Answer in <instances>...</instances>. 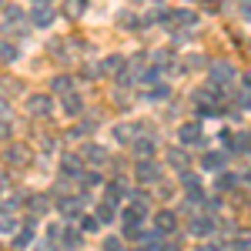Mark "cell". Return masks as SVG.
Returning <instances> with one entry per match:
<instances>
[{
  "label": "cell",
  "instance_id": "6da1fadb",
  "mask_svg": "<svg viewBox=\"0 0 251 251\" xmlns=\"http://www.w3.org/2000/svg\"><path fill=\"white\" fill-rule=\"evenodd\" d=\"M134 177L141 184H157V181H161V164L151 161V157H141L134 164Z\"/></svg>",
  "mask_w": 251,
  "mask_h": 251
},
{
  "label": "cell",
  "instance_id": "7a4b0ae2",
  "mask_svg": "<svg viewBox=\"0 0 251 251\" xmlns=\"http://www.w3.org/2000/svg\"><path fill=\"white\" fill-rule=\"evenodd\" d=\"M50 111H54V94H30L27 97V114L47 117Z\"/></svg>",
  "mask_w": 251,
  "mask_h": 251
},
{
  "label": "cell",
  "instance_id": "3957f363",
  "mask_svg": "<svg viewBox=\"0 0 251 251\" xmlns=\"http://www.w3.org/2000/svg\"><path fill=\"white\" fill-rule=\"evenodd\" d=\"M84 204H87V194H64V198H57V211L67 214V218L84 211Z\"/></svg>",
  "mask_w": 251,
  "mask_h": 251
},
{
  "label": "cell",
  "instance_id": "277c9868",
  "mask_svg": "<svg viewBox=\"0 0 251 251\" xmlns=\"http://www.w3.org/2000/svg\"><path fill=\"white\" fill-rule=\"evenodd\" d=\"M3 161H7L10 168H24V164H30V148H27V144H10V148L3 151Z\"/></svg>",
  "mask_w": 251,
  "mask_h": 251
},
{
  "label": "cell",
  "instance_id": "5b68a950",
  "mask_svg": "<svg viewBox=\"0 0 251 251\" xmlns=\"http://www.w3.org/2000/svg\"><path fill=\"white\" fill-rule=\"evenodd\" d=\"M234 80V67L228 60H214L211 64V84L214 87H225V84H231Z\"/></svg>",
  "mask_w": 251,
  "mask_h": 251
},
{
  "label": "cell",
  "instance_id": "8992f818",
  "mask_svg": "<svg viewBox=\"0 0 251 251\" xmlns=\"http://www.w3.org/2000/svg\"><path fill=\"white\" fill-rule=\"evenodd\" d=\"M177 141H181V148H194V144H201V141H204V134H201V124H181Z\"/></svg>",
  "mask_w": 251,
  "mask_h": 251
},
{
  "label": "cell",
  "instance_id": "52a82bcc",
  "mask_svg": "<svg viewBox=\"0 0 251 251\" xmlns=\"http://www.w3.org/2000/svg\"><path fill=\"white\" fill-rule=\"evenodd\" d=\"M188 231H191L194 238H208V234H214V214H198L191 225H188Z\"/></svg>",
  "mask_w": 251,
  "mask_h": 251
},
{
  "label": "cell",
  "instance_id": "ba28073f",
  "mask_svg": "<svg viewBox=\"0 0 251 251\" xmlns=\"http://www.w3.org/2000/svg\"><path fill=\"white\" fill-rule=\"evenodd\" d=\"M30 24L40 27V30L54 27V10H50V3H47V7H34V10H30Z\"/></svg>",
  "mask_w": 251,
  "mask_h": 251
},
{
  "label": "cell",
  "instance_id": "9c48e42d",
  "mask_svg": "<svg viewBox=\"0 0 251 251\" xmlns=\"http://www.w3.org/2000/svg\"><path fill=\"white\" fill-rule=\"evenodd\" d=\"M154 228L164 234V238H168V234H174V228H177V214H174V211H161V214H154Z\"/></svg>",
  "mask_w": 251,
  "mask_h": 251
},
{
  "label": "cell",
  "instance_id": "30bf717a",
  "mask_svg": "<svg viewBox=\"0 0 251 251\" xmlns=\"http://www.w3.org/2000/svg\"><path fill=\"white\" fill-rule=\"evenodd\" d=\"M168 164H171L174 171H188V164H191V154H188V151H184V148H171V151H168Z\"/></svg>",
  "mask_w": 251,
  "mask_h": 251
},
{
  "label": "cell",
  "instance_id": "8fae6325",
  "mask_svg": "<svg viewBox=\"0 0 251 251\" xmlns=\"http://www.w3.org/2000/svg\"><path fill=\"white\" fill-rule=\"evenodd\" d=\"M181 184H184V194L191 198V201H201L204 194H201V181H198V174H181Z\"/></svg>",
  "mask_w": 251,
  "mask_h": 251
},
{
  "label": "cell",
  "instance_id": "7c38bea8",
  "mask_svg": "<svg viewBox=\"0 0 251 251\" xmlns=\"http://www.w3.org/2000/svg\"><path fill=\"white\" fill-rule=\"evenodd\" d=\"M30 245H34V218L27 221V228H20V231L14 234V248H17V251L30 248Z\"/></svg>",
  "mask_w": 251,
  "mask_h": 251
},
{
  "label": "cell",
  "instance_id": "4fadbf2b",
  "mask_svg": "<svg viewBox=\"0 0 251 251\" xmlns=\"http://www.w3.org/2000/svg\"><path fill=\"white\" fill-rule=\"evenodd\" d=\"M124 71V57L121 54H107V57L100 60V74H111V77H117Z\"/></svg>",
  "mask_w": 251,
  "mask_h": 251
},
{
  "label": "cell",
  "instance_id": "5bb4252c",
  "mask_svg": "<svg viewBox=\"0 0 251 251\" xmlns=\"http://www.w3.org/2000/svg\"><path fill=\"white\" fill-rule=\"evenodd\" d=\"M74 91V77H67V74H57V77H50V94H71Z\"/></svg>",
  "mask_w": 251,
  "mask_h": 251
},
{
  "label": "cell",
  "instance_id": "9a60e30c",
  "mask_svg": "<svg viewBox=\"0 0 251 251\" xmlns=\"http://www.w3.org/2000/svg\"><path fill=\"white\" fill-rule=\"evenodd\" d=\"M64 114H67V117H80V114H84V100H80L74 91L64 94Z\"/></svg>",
  "mask_w": 251,
  "mask_h": 251
},
{
  "label": "cell",
  "instance_id": "2e32d148",
  "mask_svg": "<svg viewBox=\"0 0 251 251\" xmlns=\"http://www.w3.org/2000/svg\"><path fill=\"white\" fill-rule=\"evenodd\" d=\"M201 168L204 171H225V154L221 151H208V154L201 157Z\"/></svg>",
  "mask_w": 251,
  "mask_h": 251
},
{
  "label": "cell",
  "instance_id": "e0dca14e",
  "mask_svg": "<svg viewBox=\"0 0 251 251\" xmlns=\"http://www.w3.org/2000/svg\"><path fill=\"white\" fill-rule=\"evenodd\" d=\"M27 208L34 211V218L50 211V198H44V194H34V198H27Z\"/></svg>",
  "mask_w": 251,
  "mask_h": 251
},
{
  "label": "cell",
  "instance_id": "ac0fdd59",
  "mask_svg": "<svg viewBox=\"0 0 251 251\" xmlns=\"http://www.w3.org/2000/svg\"><path fill=\"white\" fill-rule=\"evenodd\" d=\"M84 157H87L91 164H104V161H107V148H100V144H87V148H84Z\"/></svg>",
  "mask_w": 251,
  "mask_h": 251
},
{
  "label": "cell",
  "instance_id": "d6986e66",
  "mask_svg": "<svg viewBox=\"0 0 251 251\" xmlns=\"http://www.w3.org/2000/svg\"><path fill=\"white\" fill-rule=\"evenodd\" d=\"M131 144H134V154L137 157H151V154H154V141H151V137H134Z\"/></svg>",
  "mask_w": 251,
  "mask_h": 251
},
{
  "label": "cell",
  "instance_id": "ffe728a7",
  "mask_svg": "<svg viewBox=\"0 0 251 251\" xmlns=\"http://www.w3.org/2000/svg\"><path fill=\"white\" fill-rule=\"evenodd\" d=\"M114 218H117V204L104 198V201L97 204V221H114Z\"/></svg>",
  "mask_w": 251,
  "mask_h": 251
},
{
  "label": "cell",
  "instance_id": "44dd1931",
  "mask_svg": "<svg viewBox=\"0 0 251 251\" xmlns=\"http://www.w3.org/2000/svg\"><path fill=\"white\" fill-rule=\"evenodd\" d=\"M174 14V24H177V27H194V24H198V14H194V10H171Z\"/></svg>",
  "mask_w": 251,
  "mask_h": 251
},
{
  "label": "cell",
  "instance_id": "7402d4cb",
  "mask_svg": "<svg viewBox=\"0 0 251 251\" xmlns=\"http://www.w3.org/2000/svg\"><path fill=\"white\" fill-rule=\"evenodd\" d=\"M60 238H64V248H71V251L84 245V238H80V231H77V228H67V231L60 234Z\"/></svg>",
  "mask_w": 251,
  "mask_h": 251
},
{
  "label": "cell",
  "instance_id": "603a6c76",
  "mask_svg": "<svg viewBox=\"0 0 251 251\" xmlns=\"http://www.w3.org/2000/svg\"><path fill=\"white\" fill-rule=\"evenodd\" d=\"M231 148H234V151H241V154H251V131H241V134L234 137Z\"/></svg>",
  "mask_w": 251,
  "mask_h": 251
},
{
  "label": "cell",
  "instance_id": "cb8c5ba5",
  "mask_svg": "<svg viewBox=\"0 0 251 251\" xmlns=\"http://www.w3.org/2000/svg\"><path fill=\"white\" fill-rule=\"evenodd\" d=\"M124 194H127V188H124V181H111V184H107V201H121V198H124Z\"/></svg>",
  "mask_w": 251,
  "mask_h": 251
},
{
  "label": "cell",
  "instance_id": "d4e9b609",
  "mask_svg": "<svg viewBox=\"0 0 251 251\" xmlns=\"http://www.w3.org/2000/svg\"><path fill=\"white\" fill-rule=\"evenodd\" d=\"M137 127H141V124H134V127H127V124H117V127H114V137L121 141V144H131V141H134V137H131V131H137Z\"/></svg>",
  "mask_w": 251,
  "mask_h": 251
},
{
  "label": "cell",
  "instance_id": "484cf974",
  "mask_svg": "<svg viewBox=\"0 0 251 251\" xmlns=\"http://www.w3.org/2000/svg\"><path fill=\"white\" fill-rule=\"evenodd\" d=\"M84 10H87V0H67V7H64L67 17H80Z\"/></svg>",
  "mask_w": 251,
  "mask_h": 251
},
{
  "label": "cell",
  "instance_id": "4316f807",
  "mask_svg": "<svg viewBox=\"0 0 251 251\" xmlns=\"http://www.w3.org/2000/svg\"><path fill=\"white\" fill-rule=\"evenodd\" d=\"M3 20H7V24H17V20H24V10H20L17 3H7V7H3Z\"/></svg>",
  "mask_w": 251,
  "mask_h": 251
},
{
  "label": "cell",
  "instance_id": "83f0119b",
  "mask_svg": "<svg viewBox=\"0 0 251 251\" xmlns=\"http://www.w3.org/2000/svg\"><path fill=\"white\" fill-rule=\"evenodd\" d=\"M17 57H20V54H17L14 44H0V60H3V64H14Z\"/></svg>",
  "mask_w": 251,
  "mask_h": 251
},
{
  "label": "cell",
  "instance_id": "f1b7e54d",
  "mask_svg": "<svg viewBox=\"0 0 251 251\" xmlns=\"http://www.w3.org/2000/svg\"><path fill=\"white\" fill-rule=\"evenodd\" d=\"M234 184H238V177H234V174H221V177L214 181V188H218V191H231Z\"/></svg>",
  "mask_w": 251,
  "mask_h": 251
},
{
  "label": "cell",
  "instance_id": "f546056e",
  "mask_svg": "<svg viewBox=\"0 0 251 251\" xmlns=\"http://www.w3.org/2000/svg\"><path fill=\"white\" fill-rule=\"evenodd\" d=\"M248 248H251V245L245 241V238H234V241H228V245H221L218 251H248Z\"/></svg>",
  "mask_w": 251,
  "mask_h": 251
},
{
  "label": "cell",
  "instance_id": "4dcf8cb0",
  "mask_svg": "<svg viewBox=\"0 0 251 251\" xmlns=\"http://www.w3.org/2000/svg\"><path fill=\"white\" fill-rule=\"evenodd\" d=\"M0 87H3L7 94H17V91H20V84L14 77H0Z\"/></svg>",
  "mask_w": 251,
  "mask_h": 251
},
{
  "label": "cell",
  "instance_id": "1f68e13d",
  "mask_svg": "<svg viewBox=\"0 0 251 251\" xmlns=\"http://www.w3.org/2000/svg\"><path fill=\"white\" fill-rule=\"evenodd\" d=\"M121 20H124V27H127V30H141V17H137V14H134V17H131V14H124Z\"/></svg>",
  "mask_w": 251,
  "mask_h": 251
},
{
  "label": "cell",
  "instance_id": "d6a6232c",
  "mask_svg": "<svg viewBox=\"0 0 251 251\" xmlns=\"http://www.w3.org/2000/svg\"><path fill=\"white\" fill-rule=\"evenodd\" d=\"M100 251H124V245H121V238H107V241L100 245Z\"/></svg>",
  "mask_w": 251,
  "mask_h": 251
},
{
  "label": "cell",
  "instance_id": "836d02e7",
  "mask_svg": "<svg viewBox=\"0 0 251 251\" xmlns=\"http://www.w3.org/2000/svg\"><path fill=\"white\" fill-rule=\"evenodd\" d=\"M97 225H100V221L91 218V214H84V218H80V228H84V231H97Z\"/></svg>",
  "mask_w": 251,
  "mask_h": 251
},
{
  "label": "cell",
  "instance_id": "e575fe53",
  "mask_svg": "<svg viewBox=\"0 0 251 251\" xmlns=\"http://www.w3.org/2000/svg\"><path fill=\"white\" fill-rule=\"evenodd\" d=\"M171 94V91H168V87H164V84H157L154 91H151V100H164V97Z\"/></svg>",
  "mask_w": 251,
  "mask_h": 251
},
{
  "label": "cell",
  "instance_id": "d590c367",
  "mask_svg": "<svg viewBox=\"0 0 251 251\" xmlns=\"http://www.w3.org/2000/svg\"><path fill=\"white\" fill-rule=\"evenodd\" d=\"M238 10H241L245 20H251V0H238Z\"/></svg>",
  "mask_w": 251,
  "mask_h": 251
},
{
  "label": "cell",
  "instance_id": "8d00e7d4",
  "mask_svg": "<svg viewBox=\"0 0 251 251\" xmlns=\"http://www.w3.org/2000/svg\"><path fill=\"white\" fill-rule=\"evenodd\" d=\"M91 131H94V121H84V124H80L77 131H74V137H80V134H91Z\"/></svg>",
  "mask_w": 251,
  "mask_h": 251
},
{
  "label": "cell",
  "instance_id": "74e56055",
  "mask_svg": "<svg viewBox=\"0 0 251 251\" xmlns=\"http://www.w3.org/2000/svg\"><path fill=\"white\" fill-rule=\"evenodd\" d=\"M7 137H10V124H7V121H0V141H7Z\"/></svg>",
  "mask_w": 251,
  "mask_h": 251
},
{
  "label": "cell",
  "instance_id": "f35d334b",
  "mask_svg": "<svg viewBox=\"0 0 251 251\" xmlns=\"http://www.w3.org/2000/svg\"><path fill=\"white\" fill-rule=\"evenodd\" d=\"M241 107H245V111H251V94H245V97H241Z\"/></svg>",
  "mask_w": 251,
  "mask_h": 251
},
{
  "label": "cell",
  "instance_id": "ab89813d",
  "mask_svg": "<svg viewBox=\"0 0 251 251\" xmlns=\"http://www.w3.org/2000/svg\"><path fill=\"white\" fill-rule=\"evenodd\" d=\"M0 117H7V100L0 97Z\"/></svg>",
  "mask_w": 251,
  "mask_h": 251
},
{
  "label": "cell",
  "instance_id": "60d3db41",
  "mask_svg": "<svg viewBox=\"0 0 251 251\" xmlns=\"http://www.w3.org/2000/svg\"><path fill=\"white\" fill-rule=\"evenodd\" d=\"M34 3H37V7H47V3H50V0H34Z\"/></svg>",
  "mask_w": 251,
  "mask_h": 251
},
{
  "label": "cell",
  "instance_id": "b9f144b4",
  "mask_svg": "<svg viewBox=\"0 0 251 251\" xmlns=\"http://www.w3.org/2000/svg\"><path fill=\"white\" fill-rule=\"evenodd\" d=\"M245 84H248V87H251V74H245Z\"/></svg>",
  "mask_w": 251,
  "mask_h": 251
},
{
  "label": "cell",
  "instance_id": "7bdbcfd3",
  "mask_svg": "<svg viewBox=\"0 0 251 251\" xmlns=\"http://www.w3.org/2000/svg\"><path fill=\"white\" fill-rule=\"evenodd\" d=\"M0 7H3V0H0Z\"/></svg>",
  "mask_w": 251,
  "mask_h": 251
},
{
  "label": "cell",
  "instance_id": "ee69618b",
  "mask_svg": "<svg viewBox=\"0 0 251 251\" xmlns=\"http://www.w3.org/2000/svg\"><path fill=\"white\" fill-rule=\"evenodd\" d=\"M154 3H161V0H154Z\"/></svg>",
  "mask_w": 251,
  "mask_h": 251
},
{
  "label": "cell",
  "instance_id": "f6af8a7d",
  "mask_svg": "<svg viewBox=\"0 0 251 251\" xmlns=\"http://www.w3.org/2000/svg\"><path fill=\"white\" fill-rule=\"evenodd\" d=\"M137 251H144V248H137Z\"/></svg>",
  "mask_w": 251,
  "mask_h": 251
},
{
  "label": "cell",
  "instance_id": "bcb514c9",
  "mask_svg": "<svg viewBox=\"0 0 251 251\" xmlns=\"http://www.w3.org/2000/svg\"><path fill=\"white\" fill-rule=\"evenodd\" d=\"M0 191H3V188H0Z\"/></svg>",
  "mask_w": 251,
  "mask_h": 251
}]
</instances>
